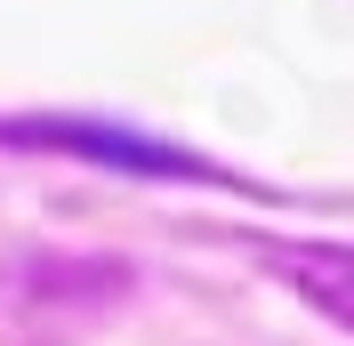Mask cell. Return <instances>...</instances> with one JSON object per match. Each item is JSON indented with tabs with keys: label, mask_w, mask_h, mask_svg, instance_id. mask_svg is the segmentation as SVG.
I'll return each mask as SVG.
<instances>
[{
	"label": "cell",
	"mask_w": 354,
	"mask_h": 346,
	"mask_svg": "<svg viewBox=\"0 0 354 346\" xmlns=\"http://www.w3.org/2000/svg\"><path fill=\"white\" fill-rule=\"evenodd\" d=\"M17 145H65L88 153V161H113V170H153V177H194L201 161L177 145H153V137H129V129H97V121H17Z\"/></svg>",
	"instance_id": "cell-1"
},
{
	"label": "cell",
	"mask_w": 354,
	"mask_h": 346,
	"mask_svg": "<svg viewBox=\"0 0 354 346\" xmlns=\"http://www.w3.org/2000/svg\"><path fill=\"white\" fill-rule=\"evenodd\" d=\"M266 258L306 306H322L330 322L354 330V242H274Z\"/></svg>",
	"instance_id": "cell-2"
}]
</instances>
